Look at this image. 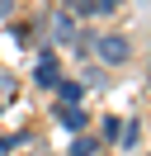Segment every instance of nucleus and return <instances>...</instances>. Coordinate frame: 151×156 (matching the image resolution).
Listing matches in <instances>:
<instances>
[{
    "instance_id": "f257e3e1",
    "label": "nucleus",
    "mask_w": 151,
    "mask_h": 156,
    "mask_svg": "<svg viewBox=\"0 0 151 156\" xmlns=\"http://www.w3.org/2000/svg\"><path fill=\"white\" fill-rule=\"evenodd\" d=\"M90 48H94V57H99L104 66H123V62L132 57V43L123 38V33H104V38L90 43Z\"/></svg>"
},
{
    "instance_id": "f03ea898",
    "label": "nucleus",
    "mask_w": 151,
    "mask_h": 156,
    "mask_svg": "<svg viewBox=\"0 0 151 156\" xmlns=\"http://www.w3.org/2000/svg\"><path fill=\"white\" fill-rule=\"evenodd\" d=\"M47 29H52V38L61 43V48H80V24H76V14H71V10L52 14V19H47Z\"/></svg>"
},
{
    "instance_id": "7ed1b4c3",
    "label": "nucleus",
    "mask_w": 151,
    "mask_h": 156,
    "mask_svg": "<svg viewBox=\"0 0 151 156\" xmlns=\"http://www.w3.org/2000/svg\"><path fill=\"white\" fill-rule=\"evenodd\" d=\"M57 80H61L57 57H43V62H38V85H43V90H57Z\"/></svg>"
},
{
    "instance_id": "20e7f679",
    "label": "nucleus",
    "mask_w": 151,
    "mask_h": 156,
    "mask_svg": "<svg viewBox=\"0 0 151 156\" xmlns=\"http://www.w3.org/2000/svg\"><path fill=\"white\" fill-rule=\"evenodd\" d=\"M57 118H61V128H71V133H80V128H85V109H76V104H61V109H57Z\"/></svg>"
},
{
    "instance_id": "39448f33",
    "label": "nucleus",
    "mask_w": 151,
    "mask_h": 156,
    "mask_svg": "<svg viewBox=\"0 0 151 156\" xmlns=\"http://www.w3.org/2000/svg\"><path fill=\"white\" fill-rule=\"evenodd\" d=\"M57 90H61V104H80L85 99V80H57Z\"/></svg>"
},
{
    "instance_id": "423d86ee",
    "label": "nucleus",
    "mask_w": 151,
    "mask_h": 156,
    "mask_svg": "<svg viewBox=\"0 0 151 156\" xmlns=\"http://www.w3.org/2000/svg\"><path fill=\"white\" fill-rule=\"evenodd\" d=\"M71 156H99V142H94V137H76V142H71Z\"/></svg>"
},
{
    "instance_id": "0eeeda50",
    "label": "nucleus",
    "mask_w": 151,
    "mask_h": 156,
    "mask_svg": "<svg viewBox=\"0 0 151 156\" xmlns=\"http://www.w3.org/2000/svg\"><path fill=\"white\" fill-rule=\"evenodd\" d=\"M99 137H104V142H118V137H123V123H118V118H104V123H99Z\"/></svg>"
},
{
    "instance_id": "6e6552de",
    "label": "nucleus",
    "mask_w": 151,
    "mask_h": 156,
    "mask_svg": "<svg viewBox=\"0 0 151 156\" xmlns=\"http://www.w3.org/2000/svg\"><path fill=\"white\" fill-rule=\"evenodd\" d=\"M71 5V14H94V0H66Z\"/></svg>"
},
{
    "instance_id": "1a4fd4ad",
    "label": "nucleus",
    "mask_w": 151,
    "mask_h": 156,
    "mask_svg": "<svg viewBox=\"0 0 151 156\" xmlns=\"http://www.w3.org/2000/svg\"><path fill=\"white\" fill-rule=\"evenodd\" d=\"M118 5H123V0H94V14H113Z\"/></svg>"
},
{
    "instance_id": "9d476101",
    "label": "nucleus",
    "mask_w": 151,
    "mask_h": 156,
    "mask_svg": "<svg viewBox=\"0 0 151 156\" xmlns=\"http://www.w3.org/2000/svg\"><path fill=\"white\" fill-rule=\"evenodd\" d=\"M9 10H14V0H0V19H9Z\"/></svg>"
}]
</instances>
